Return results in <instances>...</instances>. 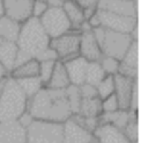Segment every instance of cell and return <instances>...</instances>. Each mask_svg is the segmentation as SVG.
Returning a JSON list of instances; mask_svg holds the SVG:
<instances>
[{
    "label": "cell",
    "instance_id": "cell-1",
    "mask_svg": "<svg viewBox=\"0 0 148 143\" xmlns=\"http://www.w3.org/2000/svg\"><path fill=\"white\" fill-rule=\"evenodd\" d=\"M27 110L35 120L64 123L72 116L64 90L44 86L32 98L28 99Z\"/></svg>",
    "mask_w": 148,
    "mask_h": 143
},
{
    "label": "cell",
    "instance_id": "cell-23",
    "mask_svg": "<svg viewBox=\"0 0 148 143\" xmlns=\"http://www.w3.org/2000/svg\"><path fill=\"white\" fill-rule=\"evenodd\" d=\"M77 114H80L84 117H99L102 114L101 99L98 96L82 99Z\"/></svg>",
    "mask_w": 148,
    "mask_h": 143
},
{
    "label": "cell",
    "instance_id": "cell-14",
    "mask_svg": "<svg viewBox=\"0 0 148 143\" xmlns=\"http://www.w3.org/2000/svg\"><path fill=\"white\" fill-rule=\"evenodd\" d=\"M0 143H27V129L17 121L0 122Z\"/></svg>",
    "mask_w": 148,
    "mask_h": 143
},
{
    "label": "cell",
    "instance_id": "cell-39",
    "mask_svg": "<svg viewBox=\"0 0 148 143\" xmlns=\"http://www.w3.org/2000/svg\"><path fill=\"white\" fill-rule=\"evenodd\" d=\"M9 76V73H8V71L5 69V66L0 63V79H5V78H7Z\"/></svg>",
    "mask_w": 148,
    "mask_h": 143
},
{
    "label": "cell",
    "instance_id": "cell-26",
    "mask_svg": "<svg viewBox=\"0 0 148 143\" xmlns=\"http://www.w3.org/2000/svg\"><path fill=\"white\" fill-rule=\"evenodd\" d=\"M105 77L104 71L101 67L99 62H89L87 66L86 72V81L87 84H90L92 86H97V84Z\"/></svg>",
    "mask_w": 148,
    "mask_h": 143
},
{
    "label": "cell",
    "instance_id": "cell-37",
    "mask_svg": "<svg viewBox=\"0 0 148 143\" xmlns=\"http://www.w3.org/2000/svg\"><path fill=\"white\" fill-rule=\"evenodd\" d=\"M82 9L86 8H97L99 0H74Z\"/></svg>",
    "mask_w": 148,
    "mask_h": 143
},
{
    "label": "cell",
    "instance_id": "cell-11",
    "mask_svg": "<svg viewBox=\"0 0 148 143\" xmlns=\"http://www.w3.org/2000/svg\"><path fill=\"white\" fill-rule=\"evenodd\" d=\"M31 6L32 0H3L5 15L21 24L31 17Z\"/></svg>",
    "mask_w": 148,
    "mask_h": 143
},
{
    "label": "cell",
    "instance_id": "cell-19",
    "mask_svg": "<svg viewBox=\"0 0 148 143\" xmlns=\"http://www.w3.org/2000/svg\"><path fill=\"white\" fill-rule=\"evenodd\" d=\"M71 23L72 30L77 31L79 33V28L82 24V22L84 21V16H83V10L82 8L74 1V0H67L64 1V5L61 7Z\"/></svg>",
    "mask_w": 148,
    "mask_h": 143
},
{
    "label": "cell",
    "instance_id": "cell-40",
    "mask_svg": "<svg viewBox=\"0 0 148 143\" xmlns=\"http://www.w3.org/2000/svg\"><path fill=\"white\" fill-rule=\"evenodd\" d=\"M8 78V77H7ZM7 78H5V79H0V96H1V94H2V91H3V87H5V83H6V79Z\"/></svg>",
    "mask_w": 148,
    "mask_h": 143
},
{
    "label": "cell",
    "instance_id": "cell-28",
    "mask_svg": "<svg viewBox=\"0 0 148 143\" xmlns=\"http://www.w3.org/2000/svg\"><path fill=\"white\" fill-rule=\"evenodd\" d=\"M130 113V120L126 123V126L121 129L125 137L131 143L138 142V114L136 110H128Z\"/></svg>",
    "mask_w": 148,
    "mask_h": 143
},
{
    "label": "cell",
    "instance_id": "cell-3",
    "mask_svg": "<svg viewBox=\"0 0 148 143\" xmlns=\"http://www.w3.org/2000/svg\"><path fill=\"white\" fill-rule=\"evenodd\" d=\"M28 98L22 92L16 80L8 77L0 96V122L16 121L27 110Z\"/></svg>",
    "mask_w": 148,
    "mask_h": 143
},
{
    "label": "cell",
    "instance_id": "cell-9",
    "mask_svg": "<svg viewBox=\"0 0 148 143\" xmlns=\"http://www.w3.org/2000/svg\"><path fill=\"white\" fill-rule=\"evenodd\" d=\"M136 87V80L124 77L121 74L114 76V95L118 100L119 109L130 110L133 91Z\"/></svg>",
    "mask_w": 148,
    "mask_h": 143
},
{
    "label": "cell",
    "instance_id": "cell-25",
    "mask_svg": "<svg viewBox=\"0 0 148 143\" xmlns=\"http://www.w3.org/2000/svg\"><path fill=\"white\" fill-rule=\"evenodd\" d=\"M15 80V79H14ZM17 85L20 86V88L22 90V92L25 94V96L28 99L32 98L40 88L44 87L42 80L39 79V77H29V78H21V79H16Z\"/></svg>",
    "mask_w": 148,
    "mask_h": 143
},
{
    "label": "cell",
    "instance_id": "cell-18",
    "mask_svg": "<svg viewBox=\"0 0 148 143\" xmlns=\"http://www.w3.org/2000/svg\"><path fill=\"white\" fill-rule=\"evenodd\" d=\"M17 51H18V48L16 42L0 38V63L5 66L8 73L15 66V58H16Z\"/></svg>",
    "mask_w": 148,
    "mask_h": 143
},
{
    "label": "cell",
    "instance_id": "cell-10",
    "mask_svg": "<svg viewBox=\"0 0 148 143\" xmlns=\"http://www.w3.org/2000/svg\"><path fill=\"white\" fill-rule=\"evenodd\" d=\"M79 56L83 57L88 62H99L101 57L103 56L92 30L80 33Z\"/></svg>",
    "mask_w": 148,
    "mask_h": 143
},
{
    "label": "cell",
    "instance_id": "cell-31",
    "mask_svg": "<svg viewBox=\"0 0 148 143\" xmlns=\"http://www.w3.org/2000/svg\"><path fill=\"white\" fill-rule=\"evenodd\" d=\"M56 62H40L39 63V72H38V77L42 80L43 85L46 86V84L49 83L51 74L53 72Z\"/></svg>",
    "mask_w": 148,
    "mask_h": 143
},
{
    "label": "cell",
    "instance_id": "cell-21",
    "mask_svg": "<svg viewBox=\"0 0 148 143\" xmlns=\"http://www.w3.org/2000/svg\"><path fill=\"white\" fill-rule=\"evenodd\" d=\"M39 72V62L36 58H31L24 62L21 65L15 66L10 72L9 76L13 79H21V78H29V77H37Z\"/></svg>",
    "mask_w": 148,
    "mask_h": 143
},
{
    "label": "cell",
    "instance_id": "cell-41",
    "mask_svg": "<svg viewBox=\"0 0 148 143\" xmlns=\"http://www.w3.org/2000/svg\"><path fill=\"white\" fill-rule=\"evenodd\" d=\"M5 15V7H3V0H0V17Z\"/></svg>",
    "mask_w": 148,
    "mask_h": 143
},
{
    "label": "cell",
    "instance_id": "cell-16",
    "mask_svg": "<svg viewBox=\"0 0 148 143\" xmlns=\"http://www.w3.org/2000/svg\"><path fill=\"white\" fill-rule=\"evenodd\" d=\"M97 9L136 17V0H99Z\"/></svg>",
    "mask_w": 148,
    "mask_h": 143
},
{
    "label": "cell",
    "instance_id": "cell-30",
    "mask_svg": "<svg viewBox=\"0 0 148 143\" xmlns=\"http://www.w3.org/2000/svg\"><path fill=\"white\" fill-rule=\"evenodd\" d=\"M99 64L105 76H116L119 69V59L110 56H102L99 59Z\"/></svg>",
    "mask_w": 148,
    "mask_h": 143
},
{
    "label": "cell",
    "instance_id": "cell-4",
    "mask_svg": "<svg viewBox=\"0 0 148 143\" xmlns=\"http://www.w3.org/2000/svg\"><path fill=\"white\" fill-rule=\"evenodd\" d=\"M92 33L102 50V53L104 56L114 57L119 60L128 50L132 42L136 41V40H133L130 34L108 30L103 27L94 28Z\"/></svg>",
    "mask_w": 148,
    "mask_h": 143
},
{
    "label": "cell",
    "instance_id": "cell-38",
    "mask_svg": "<svg viewBox=\"0 0 148 143\" xmlns=\"http://www.w3.org/2000/svg\"><path fill=\"white\" fill-rule=\"evenodd\" d=\"M49 7H53V8H60L64 5V0H47L46 1Z\"/></svg>",
    "mask_w": 148,
    "mask_h": 143
},
{
    "label": "cell",
    "instance_id": "cell-13",
    "mask_svg": "<svg viewBox=\"0 0 148 143\" xmlns=\"http://www.w3.org/2000/svg\"><path fill=\"white\" fill-rule=\"evenodd\" d=\"M69 79V83L75 86H80L86 81V72L88 66V60L81 56H75L66 62H62Z\"/></svg>",
    "mask_w": 148,
    "mask_h": 143
},
{
    "label": "cell",
    "instance_id": "cell-34",
    "mask_svg": "<svg viewBox=\"0 0 148 143\" xmlns=\"http://www.w3.org/2000/svg\"><path fill=\"white\" fill-rule=\"evenodd\" d=\"M36 59L40 63V62H57L58 60V56L56 53V51L49 45L46 49H44L42 52H39L36 56Z\"/></svg>",
    "mask_w": 148,
    "mask_h": 143
},
{
    "label": "cell",
    "instance_id": "cell-20",
    "mask_svg": "<svg viewBox=\"0 0 148 143\" xmlns=\"http://www.w3.org/2000/svg\"><path fill=\"white\" fill-rule=\"evenodd\" d=\"M68 85H71V83H69L65 65L62 62L57 60L53 72L51 74V78L46 84V87L53 88V90H65Z\"/></svg>",
    "mask_w": 148,
    "mask_h": 143
},
{
    "label": "cell",
    "instance_id": "cell-8",
    "mask_svg": "<svg viewBox=\"0 0 148 143\" xmlns=\"http://www.w3.org/2000/svg\"><path fill=\"white\" fill-rule=\"evenodd\" d=\"M80 33L71 30L61 36L50 40V47L56 51L58 60L66 62L79 55Z\"/></svg>",
    "mask_w": 148,
    "mask_h": 143
},
{
    "label": "cell",
    "instance_id": "cell-15",
    "mask_svg": "<svg viewBox=\"0 0 148 143\" xmlns=\"http://www.w3.org/2000/svg\"><path fill=\"white\" fill-rule=\"evenodd\" d=\"M118 74L136 80L138 77V41H133L128 50L119 60Z\"/></svg>",
    "mask_w": 148,
    "mask_h": 143
},
{
    "label": "cell",
    "instance_id": "cell-43",
    "mask_svg": "<svg viewBox=\"0 0 148 143\" xmlns=\"http://www.w3.org/2000/svg\"><path fill=\"white\" fill-rule=\"evenodd\" d=\"M64 1H67V0H64Z\"/></svg>",
    "mask_w": 148,
    "mask_h": 143
},
{
    "label": "cell",
    "instance_id": "cell-17",
    "mask_svg": "<svg viewBox=\"0 0 148 143\" xmlns=\"http://www.w3.org/2000/svg\"><path fill=\"white\" fill-rule=\"evenodd\" d=\"M92 134L96 136L98 143H131L120 129L109 123L99 124Z\"/></svg>",
    "mask_w": 148,
    "mask_h": 143
},
{
    "label": "cell",
    "instance_id": "cell-36",
    "mask_svg": "<svg viewBox=\"0 0 148 143\" xmlns=\"http://www.w3.org/2000/svg\"><path fill=\"white\" fill-rule=\"evenodd\" d=\"M34 120H35V119L32 117V115H31L28 110H25V112H23V113L18 116V119H17L16 121L18 122V124H20V126H22L23 128H25V129H27V128H28V127L34 122Z\"/></svg>",
    "mask_w": 148,
    "mask_h": 143
},
{
    "label": "cell",
    "instance_id": "cell-33",
    "mask_svg": "<svg viewBox=\"0 0 148 143\" xmlns=\"http://www.w3.org/2000/svg\"><path fill=\"white\" fill-rule=\"evenodd\" d=\"M49 8L47 3L45 1H39V0H32V6H31V17L35 19H40L46 9Z\"/></svg>",
    "mask_w": 148,
    "mask_h": 143
},
{
    "label": "cell",
    "instance_id": "cell-7",
    "mask_svg": "<svg viewBox=\"0 0 148 143\" xmlns=\"http://www.w3.org/2000/svg\"><path fill=\"white\" fill-rule=\"evenodd\" d=\"M97 16L99 27L108 30L131 35L135 29H138V19L134 16H125L101 9H97Z\"/></svg>",
    "mask_w": 148,
    "mask_h": 143
},
{
    "label": "cell",
    "instance_id": "cell-12",
    "mask_svg": "<svg viewBox=\"0 0 148 143\" xmlns=\"http://www.w3.org/2000/svg\"><path fill=\"white\" fill-rule=\"evenodd\" d=\"M64 143H91L94 134L79 126L71 117L62 123Z\"/></svg>",
    "mask_w": 148,
    "mask_h": 143
},
{
    "label": "cell",
    "instance_id": "cell-42",
    "mask_svg": "<svg viewBox=\"0 0 148 143\" xmlns=\"http://www.w3.org/2000/svg\"><path fill=\"white\" fill-rule=\"evenodd\" d=\"M39 1H45V2H46V1H47V0H39Z\"/></svg>",
    "mask_w": 148,
    "mask_h": 143
},
{
    "label": "cell",
    "instance_id": "cell-27",
    "mask_svg": "<svg viewBox=\"0 0 148 143\" xmlns=\"http://www.w3.org/2000/svg\"><path fill=\"white\" fill-rule=\"evenodd\" d=\"M64 91H65V94H66V98H67L69 108L72 110V115L79 113L80 103H81V100H82V96H81L79 86H75V85H72L71 84Z\"/></svg>",
    "mask_w": 148,
    "mask_h": 143
},
{
    "label": "cell",
    "instance_id": "cell-29",
    "mask_svg": "<svg viewBox=\"0 0 148 143\" xmlns=\"http://www.w3.org/2000/svg\"><path fill=\"white\" fill-rule=\"evenodd\" d=\"M97 96L102 100L114 93V76H105L96 86Z\"/></svg>",
    "mask_w": 148,
    "mask_h": 143
},
{
    "label": "cell",
    "instance_id": "cell-2",
    "mask_svg": "<svg viewBox=\"0 0 148 143\" xmlns=\"http://www.w3.org/2000/svg\"><path fill=\"white\" fill-rule=\"evenodd\" d=\"M50 37L44 31L38 19L30 17L21 24L20 34L16 40L18 50L25 52L31 58L46 49L50 45Z\"/></svg>",
    "mask_w": 148,
    "mask_h": 143
},
{
    "label": "cell",
    "instance_id": "cell-5",
    "mask_svg": "<svg viewBox=\"0 0 148 143\" xmlns=\"http://www.w3.org/2000/svg\"><path fill=\"white\" fill-rule=\"evenodd\" d=\"M27 143H64L62 123L34 120L27 128Z\"/></svg>",
    "mask_w": 148,
    "mask_h": 143
},
{
    "label": "cell",
    "instance_id": "cell-32",
    "mask_svg": "<svg viewBox=\"0 0 148 143\" xmlns=\"http://www.w3.org/2000/svg\"><path fill=\"white\" fill-rule=\"evenodd\" d=\"M102 103V114L104 113H112L119 109V105H118V100L116 98L114 94H111L104 99L101 100Z\"/></svg>",
    "mask_w": 148,
    "mask_h": 143
},
{
    "label": "cell",
    "instance_id": "cell-24",
    "mask_svg": "<svg viewBox=\"0 0 148 143\" xmlns=\"http://www.w3.org/2000/svg\"><path fill=\"white\" fill-rule=\"evenodd\" d=\"M98 119H99V124L109 123V124H112L121 130L130 120V113H128V110L118 109L112 113H105V114L103 113V114H101V116Z\"/></svg>",
    "mask_w": 148,
    "mask_h": 143
},
{
    "label": "cell",
    "instance_id": "cell-35",
    "mask_svg": "<svg viewBox=\"0 0 148 143\" xmlns=\"http://www.w3.org/2000/svg\"><path fill=\"white\" fill-rule=\"evenodd\" d=\"M80 88V93H81V96L82 99H88V98H96L97 96V91H96V87L90 85V84H82L79 86Z\"/></svg>",
    "mask_w": 148,
    "mask_h": 143
},
{
    "label": "cell",
    "instance_id": "cell-22",
    "mask_svg": "<svg viewBox=\"0 0 148 143\" xmlns=\"http://www.w3.org/2000/svg\"><path fill=\"white\" fill-rule=\"evenodd\" d=\"M21 29V23L3 15L0 17V38L16 42Z\"/></svg>",
    "mask_w": 148,
    "mask_h": 143
},
{
    "label": "cell",
    "instance_id": "cell-6",
    "mask_svg": "<svg viewBox=\"0 0 148 143\" xmlns=\"http://www.w3.org/2000/svg\"><path fill=\"white\" fill-rule=\"evenodd\" d=\"M38 20L44 31L50 38H56L72 30L71 23L61 7L60 8L49 7L44 13V15Z\"/></svg>",
    "mask_w": 148,
    "mask_h": 143
}]
</instances>
